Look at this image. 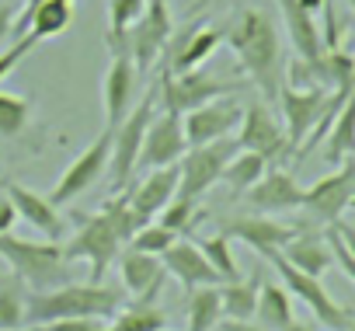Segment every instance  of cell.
<instances>
[{
	"instance_id": "1",
	"label": "cell",
	"mask_w": 355,
	"mask_h": 331,
	"mask_svg": "<svg viewBox=\"0 0 355 331\" xmlns=\"http://www.w3.org/2000/svg\"><path fill=\"white\" fill-rule=\"evenodd\" d=\"M223 42L237 56L248 80L258 87L261 101L275 105L279 91L286 84V60H282V42H279V28H275L272 15H265L258 8L241 11L223 28Z\"/></svg>"
},
{
	"instance_id": "2",
	"label": "cell",
	"mask_w": 355,
	"mask_h": 331,
	"mask_svg": "<svg viewBox=\"0 0 355 331\" xmlns=\"http://www.w3.org/2000/svg\"><path fill=\"white\" fill-rule=\"evenodd\" d=\"M143 223L136 220V213L129 210V199L125 192H119L115 199H108L101 206V213L87 217L84 227L70 237V244L63 248V258L73 265V262H87L91 265V275L87 282H101L108 265L119 258V251L132 241V234L139 230Z\"/></svg>"
},
{
	"instance_id": "3",
	"label": "cell",
	"mask_w": 355,
	"mask_h": 331,
	"mask_svg": "<svg viewBox=\"0 0 355 331\" xmlns=\"http://www.w3.org/2000/svg\"><path fill=\"white\" fill-rule=\"evenodd\" d=\"M122 307V293L105 282H67L46 293H28L25 324H53L70 317H98L108 321Z\"/></svg>"
},
{
	"instance_id": "4",
	"label": "cell",
	"mask_w": 355,
	"mask_h": 331,
	"mask_svg": "<svg viewBox=\"0 0 355 331\" xmlns=\"http://www.w3.org/2000/svg\"><path fill=\"white\" fill-rule=\"evenodd\" d=\"M0 258L32 293H46L73 279L70 262L63 258V248L56 241H25L15 234H0Z\"/></svg>"
},
{
	"instance_id": "5",
	"label": "cell",
	"mask_w": 355,
	"mask_h": 331,
	"mask_svg": "<svg viewBox=\"0 0 355 331\" xmlns=\"http://www.w3.org/2000/svg\"><path fill=\"white\" fill-rule=\"evenodd\" d=\"M157 112V87H150L139 105L112 129V157H108V182H112V196L125 192L132 175H136V164H139V150H143V136L146 126Z\"/></svg>"
},
{
	"instance_id": "6",
	"label": "cell",
	"mask_w": 355,
	"mask_h": 331,
	"mask_svg": "<svg viewBox=\"0 0 355 331\" xmlns=\"http://www.w3.org/2000/svg\"><path fill=\"white\" fill-rule=\"evenodd\" d=\"M157 98L164 101L160 108L167 112H178L185 115L206 101H216V98H227V94H237L244 87V80H216V77H206V74H171L167 67L160 70L157 77Z\"/></svg>"
},
{
	"instance_id": "7",
	"label": "cell",
	"mask_w": 355,
	"mask_h": 331,
	"mask_svg": "<svg viewBox=\"0 0 355 331\" xmlns=\"http://www.w3.org/2000/svg\"><path fill=\"white\" fill-rule=\"evenodd\" d=\"M237 139H216V143H206V146H189L185 157L178 160V196H185L192 203H199L220 178H223V168L230 164V157L237 153Z\"/></svg>"
},
{
	"instance_id": "8",
	"label": "cell",
	"mask_w": 355,
	"mask_h": 331,
	"mask_svg": "<svg viewBox=\"0 0 355 331\" xmlns=\"http://www.w3.org/2000/svg\"><path fill=\"white\" fill-rule=\"evenodd\" d=\"M268 262L275 265V272H279L282 286H286L296 300H303V307H310V314H313L324 328H331V331H345V328H352V324H355V317H352L341 303H334V296L324 289V282H320L317 275L300 272V269H296V265H289L279 251H275V255H268Z\"/></svg>"
},
{
	"instance_id": "9",
	"label": "cell",
	"mask_w": 355,
	"mask_h": 331,
	"mask_svg": "<svg viewBox=\"0 0 355 331\" xmlns=\"http://www.w3.org/2000/svg\"><path fill=\"white\" fill-rule=\"evenodd\" d=\"M171 35H174V18H171L167 0H146L143 15L125 32V49H129V56H132L139 74H146L164 56Z\"/></svg>"
},
{
	"instance_id": "10",
	"label": "cell",
	"mask_w": 355,
	"mask_h": 331,
	"mask_svg": "<svg viewBox=\"0 0 355 331\" xmlns=\"http://www.w3.org/2000/svg\"><path fill=\"white\" fill-rule=\"evenodd\" d=\"M108 157H112V129H101L98 139H91V146L67 164V171L60 175V182L53 185V192H49L46 199H49L56 210H60V206H70L77 196H84V192L108 171Z\"/></svg>"
},
{
	"instance_id": "11",
	"label": "cell",
	"mask_w": 355,
	"mask_h": 331,
	"mask_svg": "<svg viewBox=\"0 0 355 331\" xmlns=\"http://www.w3.org/2000/svg\"><path fill=\"white\" fill-rule=\"evenodd\" d=\"M352 189H355V160L348 157L345 164L324 178H317L310 189H303V210L313 223H338L348 210V199H352Z\"/></svg>"
},
{
	"instance_id": "12",
	"label": "cell",
	"mask_w": 355,
	"mask_h": 331,
	"mask_svg": "<svg viewBox=\"0 0 355 331\" xmlns=\"http://www.w3.org/2000/svg\"><path fill=\"white\" fill-rule=\"evenodd\" d=\"M327 101H331V91H324V87H289V84H282L279 108H282V119H286V139H289L293 157L303 146V139L317 129V122L324 119Z\"/></svg>"
},
{
	"instance_id": "13",
	"label": "cell",
	"mask_w": 355,
	"mask_h": 331,
	"mask_svg": "<svg viewBox=\"0 0 355 331\" xmlns=\"http://www.w3.org/2000/svg\"><path fill=\"white\" fill-rule=\"evenodd\" d=\"M237 146H241V150H251V153H258V157H265L268 164H282L286 157H293L289 139H286V129L275 122L272 108H268L261 98H258V101H248L244 119H241Z\"/></svg>"
},
{
	"instance_id": "14",
	"label": "cell",
	"mask_w": 355,
	"mask_h": 331,
	"mask_svg": "<svg viewBox=\"0 0 355 331\" xmlns=\"http://www.w3.org/2000/svg\"><path fill=\"white\" fill-rule=\"evenodd\" d=\"M189 143H185V129H182V115L178 112H153L146 136H143V150H139V164L136 171H153V168H171L185 157Z\"/></svg>"
},
{
	"instance_id": "15",
	"label": "cell",
	"mask_w": 355,
	"mask_h": 331,
	"mask_svg": "<svg viewBox=\"0 0 355 331\" xmlns=\"http://www.w3.org/2000/svg\"><path fill=\"white\" fill-rule=\"evenodd\" d=\"M223 46V28L209 22H192L182 32H174L167 49H164V67L171 74H196L202 63Z\"/></svg>"
},
{
	"instance_id": "16",
	"label": "cell",
	"mask_w": 355,
	"mask_h": 331,
	"mask_svg": "<svg viewBox=\"0 0 355 331\" xmlns=\"http://www.w3.org/2000/svg\"><path fill=\"white\" fill-rule=\"evenodd\" d=\"M244 119V105H237L230 94L227 98H216V101H206L192 112L182 115V129H185V143L189 146H206V143H216L223 136H230Z\"/></svg>"
},
{
	"instance_id": "17",
	"label": "cell",
	"mask_w": 355,
	"mask_h": 331,
	"mask_svg": "<svg viewBox=\"0 0 355 331\" xmlns=\"http://www.w3.org/2000/svg\"><path fill=\"white\" fill-rule=\"evenodd\" d=\"M139 87V70L129 53H112V63L101 77V105H105V129H115L136 101Z\"/></svg>"
},
{
	"instance_id": "18",
	"label": "cell",
	"mask_w": 355,
	"mask_h": 331,
	"mask_svg": "<svg viewBox=\"0 0 355 331\" xmlns=\"http://www.w3.org/2000/svg\"><path fill=\"white\" fill-rule=\"evenodd\" d=\"M4 196L11 199L18 220H25L39 237L60 241V237L67 234V220L60 217V210H56L42 192H35V189H28V185H21V182H4Z\"/></svg>"
},
{
	"instance_id": "19",
	"label": "cell",
	"mask_w": 355,
	"mask_h": 331,
	"mask_svg": "<svg viewBox=\"0 0 355 331\" xmlns=\"http://www.w3.org/2000/svg\"><path fill=\"white\" fill-rule=\"evenodd\" d=\"M296 230L300 227H293V223H279V220H268V217H237V220H230L220 234H227L230 241H244L248 248H254L261 258H268V255H275V251H282L293 237H296Z\"/></svg>"
},
{
	"instance_id": "20",
	"label": "cell",
	"mask_w": 355,
	"mask_h": 331,
	"mask_svg": "<svg viewBox=\"0 0 355 331\" xmlns=\"http://www.w3.org/2000/svg\"><path fill=\"white\" fill-rule=\"evenodd\" d=\"M244 196H248V206L254 213H261V217H268V213H289V210H300L303 206V185L289 171H282V168H268L261 175V182L254 189H248Z\"/></svg>"
},
{
	"instance_id": "21",
	"label": "cell",
	"mask_w": 355,
	"mask_h": 331,
	"mask_svg": "<svg viewBox=\"0 0 355 331\" xmlns=\"http://www.w3.org/2000/svg\"><path fill=\"white\" fill-rule=\"evenodd\" d=\"M160 262H164V272L182 282L185 293H192V289H199V286H220V282H223V279L216 275V269L206 262V255L199 251V244L182 241V237H178V241L160 255Z\"/></svg>"
},
{
	"instance_id": "22",
	"label": "cell",
	"mask_w": 355,
	"mask_h": 331,
	"mask_svg": "<svg viewBox=\"0 0 355 331\" xmlns=\"http://www.w3.org/2000/svg\"><path fill=\"white\" fill-rule=\"evenodd\" d=\"M178 164H171V168H153L146 171V178L139 185H132V192H125L129 199V210L136 213L139 223H150L157 220V213L178 196Z\"/></svg>"
},
{
	"instance_id": "23",
	"label": "cell",
	"mask_w": 355,
	"mask_h": 331,
	"mask_svg": "<svg viewBox=\"0 0 355 331\" xmlns=\"http://www.w3.org/2000/svg\"><path fill=\"white\" fill-rule=\"evenodd\" d=\"M119 272H122V286H125L136 300H160L164 275H167L160 255H146V251L125 248L122 258H119Z\"/></svg>"
},
{
	"instance_id": "24",
	"label": "cell",
	"mask_w": 355,
	"mask_h": 331,
	"mask_svg": "<svg viewBox=\"0 0 355 331\" xmlns=\"http://www.w3.org/2000/svg\"><path fill=\"white\" fill-rule=\"evenodd\" d=\"M275 4H279V15H282V25L289 32V42H293L296 56L306 60V63L320 60L327 53V46H324V35L317 28V15H310L300 0H275Z\"/></svg>"
},
{
	"instance_id": "25",
	"label": "cell",
	"mask_w": 355,
	"mask_h": 331,
	"mask_svg": "<svg viewBox=\"0 0 355 331\" xmlns=\"http://www.w3.org/2000/svg\"><path fill=\"white\" fill-rule=\"evenodd\" d=\"M289 265H296L300 272H306V275H324L327 269H331V248H327V237H320L317 230H310V227H303L300 223V230H296V237L279 251Z\"/></svg>"
},
{
	"instance_id": "26",
	"label": "cell",
	"mask_w": 355,
	"mask_h": 331,
	"mask_svg": "<svg viewBox=\"0 0 355 331\" xmlns=\"http://www.w3.org/2000/svg\"><path fill=\"white\" fill-rule=\"evenodd\" d=\"M261 269H254L251 275H241L234 282H220V307H223V321H251L254 307H258V289H261Z\"/></svg>"
},
{
	"instance_id": "27",
	"label": "cell",
	"mask_w": 355,
	"mask_h": 331,
	"mask_svg": "<svg viewBox=\"0 0 355 331\" xmlns=\"http://www.w3.org/2000/svg\"><path fill=\"white\" fill-rule=\"evenodd\" d=\"M352 153H355V91L338 108V115H334V122L324 136V160L331 164V168L345 164Z\"/></svg>"
},
{
	"instance_id": "28",
	"label": "cell",
	"mask_w": 355,
	"mask_h": 331,
	"mask_svg": "<svg viewBox=\"0 0 355 331\" xmlns=\"http://www.w3.org/2000/svg\"><path fill=\"white\" fill-rule=\"evenodd\" d=\"M254 317L265 331H282L289 328L296 317H293V293L279 282H268L261 279V289H258V307H254Z\"/></svg>"
},
{
	"instance_id": "29",
	"label": "cell",
	"mask_w": 355,
	"mask_h": 331,
	"mask_svg": "<svg viewBox=\"0 0 355 331\" xmlns=\"http://www.w3.org/2000/svg\"><path fill=\"white\" fill-rule=\"evenodd\" d=\"M160 328H167L160 300H132L129 307H119V314L108 324V331H160Z\"/></svg>"
},
{
	"instance_id": "30",
	"label": "cell",
	"mask_w": 355,
	"mask_h": 331,
	"mask_svg": "<svg viewBox=\"0 0 355 331\" xmlns=\"http://www.w3.org/2000/svg\"><path fill=\"white\" fill-rule=\"evenodd\" d=\"M265 171H268V160H265V157H258V153H251V150H237V153L230 157V164L223 168V178H220V182H227L230 192L244 196L248 189H254V185L261 182Z\"/></svg>"
},
{
	"instance_id": "31",
	"label": "cell",
	"mask_w": 355,
	"mask_h": 331,
	"mask_svg": "<svg viewBox=\"0 0 355 331\" xmlns=\"http://www.w3.org/2000/svg\"><path fill=\"white\" fill-rule=\"evenodd\" d=\"M223 321L220 286H199L189 293V331H213Z\"/></svg>"
},
{
	"instance_id": "32",
	"label": "cell",
	"mask_w": 355,
	"mask_h": 331,
	"mask_svg": "<svg viewBox=\"0 0 355 331\" xmlns=\"http://www.w3.org/2000/svg\"><path fill=\"white\" fill-rule=\"evenodd\" d=\"M143 4L146 0H108V32H105L108 53H129L125 49V32L143 15Z\"/></svg>"
},
{
	"instance_id": "33",
	"label": "cell",
	"mask_w": 355,
	"mask_h": 331,
	"mask_svg": "<svg viewBox=\"0 0 355 331\" xmlns=\"http://www.w3.org/2000/svg\"><path fill=\"white\" fill-rule=\"evenodd\" d=\"M25 282L11 272L0 279V331H21L25 328Z\"/></svg>"
},
{
	"instance_id": "34",
	"label": "cell",
	"mask_w": 355,
	"mask_h": 331,
	"mask_svg": "<svg viewBox=\"0 0 355 331\" xmlns=\"http://www.w3.org/2000/svg\"><path fill=\"white\" fill-rule=\"evenodd\" d=\"M32 122V101L25 94L0 91V139H18Z\"/></svg>"
},
{
	"instance_id": "35",
	"label": "cell",
	"mask_w": 355,
	"mask_h": 331,
	"mask_svg": "<svg viewBox=\"0 0 355 331\" xmlns=\"http://www.w3.org/2000/svg\"><path fill=\"white\" fill-rule=\"evenodd\" d=\"M199 220H206V213L199 210V203H192V199H185V196H174V199L157 213V223L167 227V230H174L178 237H182L185 230H192Z\"/></svg>"
},
{
	"instance_id": "36",
	"label": "cell",
	"mask_w": 355,
	"mask_h": 331,
	"mask_svg": "<svg viewBox=\"0 0 355 331\" xmlns=\"http://www.w3.org/2000/svg\"><path fill=\"white\" fill-rule=\"evenodd\" d=\"M196 244H199V251L206 255V262L216 269V275H220L223 282L241 279V269H237V262H234V251H230V237H227V234H213V237H202V241H196Z\"/></svg>"
},
{
	"instance_id": "37",
	"label": "cell",
	"mask_w": 355,
	"mask_h": 331,
	"mask_svg": "<svg viewBox=\"0 0 355 331\" xmlns=\"http://www.w3.org/2000/svg\"><path fill=\"white\" fill-rule=\"evenodd\" d=\"M174 241H178L174 230H167V227H160L157 220H150V223H143V227L132 234V241H129L125 248H132V251H146V255H164Z\"/></svg>"
},
{
	"instance_id": "38",
	"label": "cell",
	"mask_w": 355,
	"mask_h": 331,
	"mask_svg": "<svg viewBox=\"0 0 355 331\" xmlns=\"http://www.w3.org/2000/svg\"><path fill=\"white\" fill-rule=\"evenodd\" d=\"M324 237H327V248H331V258H334V262L341 265V272H345V275H348V279L355 282V255H352V251H348V248L341 244V237L334 234V227H327V234H324Z\"/></svg>"
},
{
	"instance_id": "39",
	"label": "cell",
	"mask_w": 355,
	"mask_h": 331,
	"mask_svg": "<svg viewBox=\"0 0 355 331\" xmlns=\"http://www.w3.org/2000/svg\"><path fill=\"white\" fill-rule=\"evenodd\" d=\"M320 18H324V46L327 49H338L341 46V25H338V8H334V0H324V11H320Z\"/></svg>"
},
{
	"instance_id": "40",
	"label": "cell",
	"mask_w": 355,
	"mask_h": 331,
	"mask_svg": "<svg viewBox=\"0 0 355 331\" xmlns=\"http://www.w3.org/2000/svg\"><path fill=\"white\" fill-rule=\"evenodd\" d=\"M15 18H18V8L11 4V0H0V46H8V42H11Z\"/></svg>"
},
{
	"instance_id": "41",
	"label": "cell",
	"mask_w": 355,
	"mask_h": 331,
	"mask_svg": "<svg viewBox=\"0 0 355 331\" xmlns=\"http://www.w3.org/2000/svg\"><path fill=\"white\" fill-rule=\"evenodd\" d=\"M15 220H18V213H15L11 199L0 196V234H11V223H15Z\"/></svg>"
},
{
	"instance_id": "42",
	"label": "cell",
	"mask_w": 355,
	"mask_h": 331,
	"mask_svg": "<svg viewBox=\"0 0 355 331\" xmlns=\"http://www.w3.org/2000/svg\"><path fill=\"white\" fill-rule=\"evenodd\" d=\"M331 227H334V234L341 237V244L355 255V227H352V223H341V220H338V223H331Z\"/></svg>"
},
{
	"instance_id": "43",
	"label": "cell",
	"mask_w": 355,
	"mask_h": 331,
	"mask_svg": "<svg viewBox=\"0 0 355 331\" xmlns=\"http://www.w3.org/2000/svg\"><path fill=\"white\" fill-rule=\"evenodd\" d=\"M220 331H265V328L251 321H220Z\"/></svg>"
},
{
	"instance_id": "44",
	"label": "cell",
	"mask_w": 355,
	"mask_h": 331,
	"mask_svg": "<svg viewBox=\"0 0 355 331\" xmlns=\"http://www.w3.org/2000/svg\"><path fill=\"white\" fill-rule=\"evenodd\" d=\"M282 331H313V328H306V324H300V321H293L289 328H282Z\"/></svg>"
},
{
	"instance_id": "45",
	"label": "cell",
	"mask_w": 355,
	"mask_h": 331,
	"mask_svg": "<svg viewBox=\"0 0 355 331\" xmlns=\"http://www.w3.org/2000/svg\"><path fill=\"white\" fill-rule=\"evenodd\" d=\"M21 331H49V324H25Z\"/></svg>"
},
{
	"instance_id": "46",
	"label": "cell",
	"mask_w": 355,
	"mask_h": 331,
	"mask_svg": "<svg viewBox=\"0 0 355 331\" xmlns=\"http://www.w3.org/2000/svg\"><path fill=\"white\" fill-rule=\"evenodd\" d=\"M209 4H213V0H196V8H192V11H202V8H209Z\"/></svg>"
},
{
	"instance_id": "47",
	"label": "cell",
	"mask_w": 355,
	"mask_h": 331,
	"mask_svg": "<svg viewBox=\"0 0 355 331\" xmlns=\"http://www.w3.org/2000/svg\"><path fill=\"white\" fill-rule=\"evenodd\" d=\"M345 4H348V11H352V25H355V0H345Z\"/></svg>"
},
{
	"instance_id": "48",
	"label": "cell",
	"mask_w": 355,
	"mask_h": 331,
	"mask_svg": "<svg viewBox=\"0 0 355 331\" xmlns=\"http://www.w3.org/2000/svg\"><path fill=\"white\" fill-rule=\"evenodd\" d=\"M348 210H355V189H352V199H348Z\"/></svg>"
},
{
	"instance_id": "49",
	"label": "cell",
	"mask_w": 355,
	"mask_h": 331,
	"mask_svg": "<svg viewBox=\"0 0 355 331\" xmlns=\"http://www.w3.org/2000/svg\"><path fill=\"white\" fill-rule=\"evenodd\" d=\"M345 331H355V324H352V328H345Z\"/></svg>"
},
{
	"instance_id": "50",
	"label": "cell",
	"mask_w": 355,
	"mask_h": 331,
	"mask_svg": "<svg viewBox=\"0 0 355 331\" xmlns=\"http://www.w3.org/2000/svg\"><path fill=\"white\" fill-rule=\"evenodd\" d=\"M160 331H167V328H160Z\"/></svg>"
},
{
	"instance_id": "51",
	"label": "cell",
	"mask_w": 355,
	"mask_h": 331,
	"mask_svg": "<svg viewBox=\"0 0 355 331\" xmlns=\"http://www.w3.org/2000/svg\"><path fill=\"white\" fill-rule=\"evenodd\" d=\"M352 160H355V153H352Z\"/></svg>"
},
{
	"instance_id": "52",
	"label": "cell",
	"mask_w": 355,
	"mask_h": 331,
	"mask_svg": "<svg viewBox=\"0 0 355 331\" xmlns=\"http://www.w3.org/2000/svg\"><path fill=\"white\" fill-rule=\"evenodd\" d=\"M352 60H355V56H352Z\"/></svg>"
}]
</instances>
